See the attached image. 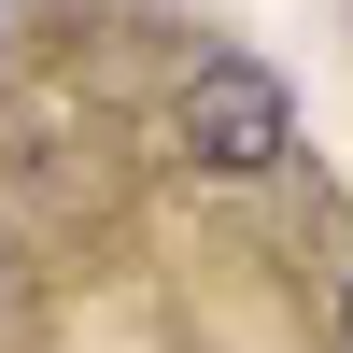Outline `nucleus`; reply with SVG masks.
<instances>
[{
    "label": "nucleus",
    "mask_w": 353,
    "mask_h": 353,
    "mask_svg": "<svg viewBox=\"0 0 353 353\" xmlns=\"http://www.w3.org/2000/svg\"><path fill=\"white\" fill-rule=\"evenodd\" d=\"M170 141H184V170H212V184H269V170L297 156V99H283V71H254V57H198Z\"/></svg>",
    "instance_id": "nucleus-1"
},
{
    "label": "nucleus",
    "mask_w": 353,
    "mask_h": 353,
    "mask_svg": "<svg viewBox=\"0 0 353 353\" xmlns=\"http://www.w3.org/2000/svg\"><path fill=\"white\" fill-rule=\"evenodd\" d=\"M339 339H353V297H339Z\"/></svg>",
    "instance_id": "nucleus-2"
}]
</instances>
